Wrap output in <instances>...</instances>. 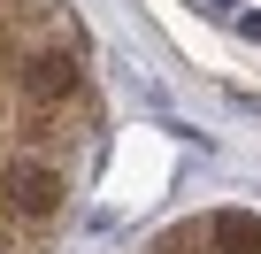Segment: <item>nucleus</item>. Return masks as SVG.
Instances as JSON below:
<instances>
[{"instance_id":"nucleus-3","label":"nucleus","mask_w":261,"mask_h":254,"mask_svg":"<svg viewBox=\"0 0 261 254\" xmlns=\"http://www.w3.org/2000/svg\"><path fill=\"white\" fill-rule=\"evenodd\" d=\"M207 231H215V254H261V216L253 208H223Z\"/></svg>"},{"instance_id":"nucleus-1","label":"nucleus","mask_w":261,"mask_h":254,"mask_svg":"<svg viewBox=\"0 0 261 254\" xmlns=\"http://www.w3.org/2000/svg\"><path fill=\"white\" fill-rule=\"evenodd\" d=\"M8 85L39 108H69L85 93V54L77 47H16L8 54Z\"/></svg>"},{"instance_id":"nucleus-4","label":"nucleus","mask_w":261,"mask_h":254,"mask_svg":"<svg viewBox=\"0 0 261 254\" xmlns=\"http://www.w3.org/2000/svg\"><path fill=\"white\" fill-rule=\"evenodd\" d=\"M238 39H253V47H261V8H246V16H238Z\"/></svg>"},{"instance_id":"nucleus-2","label":"nucleus","mask_w":261,"mask_h":254,"mask_svg":"<svg viewBox=\"0 0 261 254\" xmlns=\"http://www.w3.org/2000/svg\"><path fill=\"white\" fill-rule=\"evenodd\" d=\"M62 170L54 162H39V154H8L0 162V208H8L16 223H46V216H62Z\"/></svg>"}]
</instances>
